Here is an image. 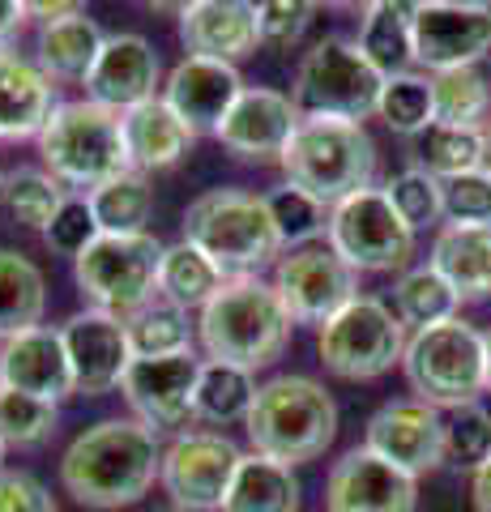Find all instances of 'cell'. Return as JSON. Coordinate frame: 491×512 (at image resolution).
<instances>
[{
  "instance_id": "obj_1",
  "label": "cell",
  "mask_w": 491,
  "mask_h": 512,
  "mask_svg": "<svg viewBox=\"0 0 491 512\" xmlns=\"http://www.w3.org/2000/svg\"><path fill=\"white\" fill-rule=\"evenodd\" d=\"M163 448L137 419H103L77 436L60 457V483L86 508H129L154 487Z\"/></svg>"
},
{
  "instance_id": "obj_2",
  "label": "cell",
  "mask_w": 491,
  "mask_h": 512,
  "mask_svg": "<svg viewBox=\"0 0 491 512\" xmlns=\"http://www.w3.org/2000/svg\"><path fill=\"white\" fill-rule=\"evenodd\" d=\"M291 312L278 299L274 282L261 278H227L214 291V299L201 308L197 333L201 346L214 363H235V367H257L274 363L291 342Z\"/></svg>"
},
{
  "instance_id": "obj_3",
  "label": "cell",
  "mask_w": 491,
  "mask_h": 512,
  "mask_svg": "<svg viewBox=\"0 0 491 512\" xmlns=\"http://www.w3.org/2000/svg\"><path fill=\"white\" fill-rule=\"evenodd\" d=\"M248 440L261 457H274L282 466L321 457L338 436V406L329 389L312 376H274L257 389V402L248 410Z\"/></svg>"
},
{
  "instance_id": "obj_4",
  "label": "cell",
  "mask_w": 491,
  "mask_h": 512,
  "mask_svg": "<svg viewBox=\"0 0 491 512\" xmlns=\"http://www.w3.org/2000/svg\"><path fill=\"white\" fill-rule=\"evenodd\" d=\"M184 239L210 256L223 278H257L282 252L265 197L244 188H210L184 210Z\"/></svg>"
},
{
  "instance_id": "obj_5",
  "label": "cell",
  "mask_w": 491,
  "mask_h": 512,
  "mask_svg": "<svg viewBox=\"0 0 491 512\" xmlns=\"http://www.w3.org/2000/svg\"><path fill=\"white\" fill-rule=\"evenodd\" d=\"M278 163L287 171V184L312 192L325 205H338L372 188L376 141L351 120H299Z\"/></svg>"
},
{
  "instance_id": "obj_6",
  "label": "cell",
  "mask_w": 491,
  "mask_h": 512,
  "mask_svg": "<svg viewBox=\"0 0 491 512\" xmlns=\"http://www.w3.org/2000/svg\"><path fill=\"white\" fill-rule=\"evenodd\" d=\"M39 154L47 175H56L69 188H82L86 197L94 188L112 184L116 175L133 171L120 116L90 99L56 107V116L39 133Z\"/></svg>"
},
{
  "instance_id": "obj_7",
  "label": "cell",
  "mask_w": 491,
  "mask_h": 512,
  "mask_svg": "<svg viewBox=\"0 0 491 512\" xmlns=\"http://www.w3.org/2000/svg\"><path fill=\"white\" fill-rule=\"evenodd\" d=\"M402 372L427 406H474L479 393H487V342L462 316L432 329H415L402 355Z\"/></svg>"
},
{
  "instance_id": "obj_8",
  "label": "cell",
  "mask_w": 491,
  "mask_h": 512,
  "mask_svg": "<svg viewBox=\"0 0 491 512\" xmlns=\"http://www.w3.org/2000/svg\"><path fill=\"white\" fill-rule=\"evenodd\" d=\"M380 77L351 39H321L299 60L291 103L304 120H351L363 124L380 103Z\"/></svg>"
},
{
  "instance_id": "obj_9",
  "label": "cell",
  "mask_w": 491,
  "mask_h": 512,
  "mask_svg": "<svg viewBox=\"0 0 491 512\" xmlns=\"http://www.w3.org/2000/svg\"><path fill=\"white\" fill-rule=\"evenodd\" d=\"M167 244H158L150 231L141 235H94V244L73 261V278L90 299V308L133 316L137 308L158 295V265Z\"/></svg>"
},
{
  "instance_id": "obj_10",
  "label": "cell",
  "mask_w": 491,
  "mask_h": 512,
  "mask_svg": "<svg viewBox=\"0 0 491 512\" xmlns=\"http://www.w3.org/2000/svg\"><path fill=\"white\" fill-rule=\"evenodd\" d=\"M406 325L402 316L376 295H355L342 312H334L316 333L321 363L342 380H372L385 376L406 355Z\"/></svg>"
},
{
  "instance_id": "obj_11",
  "label": "cell",
  "mask_w": 491,
  "mask_h": 512,
  "mask_svg": "<svg viewBox=\"0 0 491 512\" xmlns=\"http://www.w3.org/2000/svg\"><path fill=\"white\" fill-rule=\"evenodd\" d=\"M329 248L355 274H389L406 269L415 256V227L393 210L385 188H363L329 210Z\"/></svg>"
},
{
  "instance_id": "obj_12",
  "label": "cell",
  "mask_w": 491,
  "mask_h": 512,
  "mask_svg": "<svg viewBox=\"0 0 491 512\" xmlns=\"http://www.w3.org/2000/svg\"><path fill=\"white\" fill-rule=\"evenodd\" d=\"M244 453L218 431H180L163 448L158 483L184 512H223Z\"/></svg>"
},
{
  "instance_id": "obj_13",
  "label": "cell",
  "mask_w": 491,
  "mask_h": 512,
  "mask_svg": "<svg viewBox=\"0 0 491 512\" xmlns=\"http://www.w3.org/2000/svg\"><path fill=\"white\" fill-rule=\"evenodd\" d=\"M415 64L427 73L474 69L491 52V5L483 0H427L410 22Z\"/></svg>"
},
{
  "instance_id": "obj_14",
  "label": "cell",
  "mask_w": 491,
  "mask_h": 512,
  "mask_svg": "<svg viewBox=\"0 0 491 512\" xmlns=\"http://www.w3.org/2000/svg\"><path fill=\"white\" fill-rule=\"evenodd\" d=\"M274 291L287 303L291 320L299 325H325L334 312H342L359 291H355V269L329 244H304L291 248L274 269Z\"/></svg>"
},
{
  "instance_id": "obj_15",
  "label": "cell",
  "mask_w": 491,
  "mask_h": 512,
  "mask_svg": "<svg viewBox=\"0 0 491 512\" xmlns=\"http://www.w3.org/2000/svg\"><path fill=\"white\" fill-rule=\"evenodd\" d=\"M363 444L410 478L432 474L436 466H445V414L419 397H402L372 414Z\"/></svg>"
},
{
  "instance_id": "obj_16",
  "label": "cell",
  "mask_w": 491,
  "mask_h": 512,
  "mask_svg": "<svg viewBox=\"0 0 491 512\" xmlns=\"http://www.w3.org/2000/svg\"><path fill=\"white\" fill-rule=\"evenodd\" d=\"M60 338H65V355H69V367H73V389L77 393L103 397V393L120 389V380L133 363L129 329H124L120 316L86 308V312L65 320Z\"/></svg>"
},
{
  "instance_id": "obj_17",
  "label": "cell",
  "mask_w": 491,
  "mask_h": 512,
  "mask_svg": "<svg viewBox=\"0 0 491 512\" xmlns=\"http://www.w3.org/2000/svg\"><path fill=\"white\" fill-rule=\"evenodd\" d=\"M197 380H201V359L193 350H184V355L133 359L120 380V393L133 406L137 423L158 431V427H180L193 414Z\"/></svg>"
},
{
  "instance_id": "obj_18",
  "label": "cell",
  "mask_w": 491,
  "mask_h": 512,
  "mask_svg": "<svg viewBox=\"0 0 491 512\" xmlns=\"http://www.w3.org/2000/svg\"><path fill=\"white\" fill-rule=\"evenodd\" d=\"M329 512H415L419 508V478L389 466L368 444L351 448L325 483Z\"/></svg>"
},
{
  "instance_id": "obj_19",
  "label": "cell",
  "mask_w": 491,
  "mask_h": 512,
  "mask_svg": "<svg viewBox=\"0 0 491 512\" xmlns=\"http://www.w3.org/2000/svg\"><path fill=\"white\" fill-rule=\"evenodd\" d=\"M299 120L304 116L291 103V94L269 90V86H244L231 116L218 128V141L235 158H244V163H278Z\"/></svg>"
},
{
  "instance_id": "obj_20",
  "label": "cell",
  "mask_w": 491,
  "mask_h": 512,
  "mask_svg": "<svg viewBox=\"0 0 491 512\" xmlns=\"http://www.w3.org/2000/svg\"><path fill=\"white\" fill-rule=\"evenodd\" d=\"M240 94H244V82H240V73H235V64L184 56L167 77L163 103L188 124L193 137L197 133L218 137V128H223V120L231 116V107Z\"/></svg>"
},
{
  "instance_id": "obj_21",
  "label": "cell",
  "mask_w": 491,
  "mask_h": 512,
  "mask_svg": "<svg viewBox=\"0 0 491 512\" xmlns=\"http://www.w3.org/2000/svg\"><path fill=\"white\" fill-rule=\"evenodd\" d=\"M158 73H163V64H158V52L150 47V39L141 35H107L99 60H94V69L86 77V99L99 103L107 111H133L141 103L158 99L154 86H158Z\"/></svg>"
},
{
  "instance_id": "obj_22",
  "label": "cell",
  "mask_w": 491,
  "mask_h": 512,
  "mask_svg": "<svg viewBox=\"0 0 491 512\" xmlns=\"http://www.w3.org/2000/svg\"><path fill=\"white\" fill-rule=\"evenodd\" d=\"M0 389L39 397V402H52V406L73 397L77 393L73 367H69L60 329L39 325V329H26L0 346Z\"/></svg>"
},
{
  "instance_id": "obj_23",
  "label": "cell",
  "mask_w": 491,
  "mask_h": 512,
  "mask_svg": "<svg viewBox=\"0 0 491 512\" xmlns=\"http://www.w3.org/2000/svg\"><path fill=\"white\" fill-rule=\"evenodd\" d=\"M180 39L188 43V56L235 64L252 56L261 43L257 35V5L244 0H193L180 9Z\"/></svg>"
},
{
  "instance_id": "obj_24",
  "label": "cell",
  "mask_w": 491,
  "mask_h": 512,
  "mask_svg": "<svg viewBox=\"0 0 491 512\" xmlns=\"http://www.w3.org/2000/svg\"><path fill=\"white\" fill-rule=\"evenodd\" d=\"M56 107V82L35 60L0 52V141L39 137Z\"/></svg>"
},
{
  "instance_id": "obj_25",
  "label": "cell",
  "mask_w": 491,
  "mask_h": 512,
  "mask_svg": "<svg viewBox=\"0 0 491 512\" xmlns=\"http://www.w3.org/2000/svg\"><path fill=\"white\" fill-rule=\"evenodd\" d=\"M124 124V146H129V163L133 171H167L176 167L180 158L193 150V133H188V124L171 111L163 99H150L133 111H124L120 116Z\"/></svg>"
},
{
  "instance_id": "obj_26",
  "label": "cell",
  "mask_w": 491,
  "mask_h": 512,
  "mask_svg": "<svg viewBox=\"0 0 491 512\" xmlns=\"http://www.w3.org/2000/svg\"><path fill=\"white\" fill-rule=\"evenodd\" d=\"M457 299H487L491 295V227H462L449 222L432 239V261Z\"/></svg>"
},
{
  "instance_id": "obj_27",
  "label": "cell",
  "mask_w": 491,
  "mask_h": 512,
  "mask_svg": "<svg viewBox=\"0 0 491 512\" xmlns=\"http://www.w3.org/2000/svg\"><path fill=\"white\" fill-rule=\"evenodd\" d=\"M107 35L99 30V22L90 18L86 9L69 13V18L43 22L39 30V69L52 77V82H65V77H90L94 60H99Z\"/></svg>"
},
{
  "instance_id": "obj_28",
  "label": "cell",
  "mask_w": 491,
  "mask_h": 512,
  "mask_svg": "<svg viewBox=\"0 0 491 512\" xmlns=\"http://www.w3.org/2000/svg\"><path fill=\"white\" fill-rule=\"evenodd\" d=\"M410 22H415V5H402V0H376V5H368V13H363L359 52L368 56V64L380 77L410 73V64H415Z\"/></svg>"
},
{
  "instance_id": "obj_29",
  "label": "cell",
  "mask_w": 491,
  "mask_h": 512,
  "mask_svg": "<svg viewBox=\"0 0 491 512\" xmlns=\"http://www.w3.org/2000/svg\"><path fill=\"white\" fill-rule=\"evenodd\" d=\"M47 282L43 269L26 252L0 248V338H18L26 329L43 325Z\"/></svg>"
},
{
  "instance_id": "obj_30",
  "label": "cell",
  "mask_w": 491,
  "mask_h": 512,
  "mask_svg": "<svg viewBox=\"0 0 491 512\" xmlns=\"http://www.w3.org/2000/svg\"><path fill=\"white\" fill-rule=\"evenodd\" d=\"M223 512H299V478L291 466L252 453L240 461Z\"/></svg>"
},
{
  "instance_id": "obj_31",
  "label": "cell",
  "mask_w": 491,
  "mask_h": 512,
  "mask_svg": "<svg viewBox=\"0 0 491 512\" xmlns=\"http://www.w3.org/2000/svg\"><path fill=\"white\" fill-rule=\"evenodd\" d=\"M223 282L227 278L214 269L210 256H201L188 239L171 244L163 252V265H158V295H163L167 303H176V308H184V312L205 308Z\"/></svg>"
},
{
  "instance_id": "obj_32",
  "label": "cell",
  "mask_w": 491,
  "mask_h": 512,
  "mask_svg": "<svg viewBox=\"0 0 491 512\" xmlns=\"http://www.w3.org/2000/svg\"><path fill=\"white\" fill-rule=\"evenodd\" d=\"M257 389L261 384L252 380L248 367H235V363H201V380H197V402L193 414L205 423H235V419H248L252 402H257Z\"/></svg>"
},
{
  "instance_id": "obj_33",
  "label": "cell",
  "mask_w": 491,
  "mask_h": 512,
  "mask_svg": "<svg viewBox=\"0 0 491 512\" xmlns=\"http://www.w3.org/2000/svg\"><path fill=\"white\" fill-rule=\"evenodd\" d=\"M86 201H90L94 222H99L103 235H141L150 222V210H154V192L141 171L116 175L112 184L94 188Z\"/></svg>"
},
{
  "instance_id": "obj_34",
  "label": "cell",
  "mask_w": 491,
  "mask_h": 512,
  "mask_svg": "<svg viewBox=\"0 0 491 512\" xmlns=\"http://www.w3.org/2000/svg\"><path fill=\"white\" fill-rule=\"evenodd\" d=\"M0 205L13 222H22L30 231H47L52 227L56 210L65 205V184L47 171L35 167H18L0 180Z\"/></svg>"
},
{
  "instance_id": "obj_35",
  "label": "cell",
  "mask_w": 491,
  "mask_h": 512,
  "mask_svg": "<svg viewBox=\"0 0 491 512\" xmlns=\"http://www.w3.org/2000/svg\"><path fill=\"white\" fill-rule=\"evenodd\" d=\"M129 329L133 359H158V355H184L193 350V329H188V312L176 308L167 299H150L146 308H137L133 316H124Z\"/></svg>"
},
{
  "instance_id": "obj_36",
  "label": "cell",
  "mask_w": 491,
  "mask_h": 512,
  "mask_svg": "<svg viewBox=\"0 0 491 512\" xmlns=\"http://www.w3.org/2000/svg\"><path fill=\"white\" fill-rule=\"evenodd\" d=\"M415 158L427 175L453 180V175L483 167V128H457V124H432L419 137Z\"/></svg>"
},
{
  "instance_id": "obj_37",
  "label": "cell",
  "mask_w": 491,
  "mask_h": 512,
  "mask_svg": "<svg viewBox=\"0 0 491 512\" xmlns=\"http://www.w3.org/2000/svg\"><path fill=\"white\" fill-rule=\"evenodd\" d=\"M398 316L402 325H415V329H432V325H445V320L457 316V291L436 274L432 265H419V269H406L402 282H398Z\"/></svg>"
},
{
  "instance_id": "obj_38",
  "label": "cell",
  "mask_w": 491,
  "mask_h": 512,
  "mask_svg": "<svg viewBox=\"0 0 491 512\" xmlns=\"http://www.w3.org/2000/svg\"><path fill=\"white\" fill-rule=\"evenodd\" d=\"M376 116L385 120L393 133L423 137L427 128L436 124V111H432V77H419V73L385 77V86H380V103H376Z\"/></svg>"
},
{
  "instance_id": "obj_39",
  "label": "cell",
  "mask_w": 491,
  "mask_h": 512,
  "mask_svg": "<svg viewBox=\"0 0 491 512\" xmlns=\"http://www.w3.org/2000/svg\"><path fill=\"white\" fill-rule=\"evenodd\" d=\"M491 103V86L487 77L474 69H449V73H432V111L436 124H457V128H479Z\"/></svg>"
},
{
  "instance_id": "obj_40",
  "label": "cell",
  "mask_w": 491,
  "mask_h": 512,
  "mask_svg": "<svg viewBox=\"0 0 491 512\" xmlns=\"http://www.w3.org/2000/svg\"><path fill=\"white\" fill-rule=\"evenodd\" d=\"M265 210H269V218H274V231H278L282 248L316 244V235L329 231L325 201H316L312 192L295 188V184H278L274 192H265Z\"/></svg>"
},
{
  "instance_id": "obj_41",
  "label": "cell",
  "mask_w": 491,
  "mask_h": 512,
  "mask_svg": "<svg viewBox=\"0 0 491 512\" xmlns=\"http://www.w3.org/2000/svg\"><path fill=\"white\" fill-rule=\"evenodd\" d=\"M445 461L462 470H479L491 461V410L487 406H457L445 419Z\"/></svg>"
},
{
  "instance_id": "obj_42",
  "label": "cell",
  "mask_w": 491,
  "mask_h": 512,
  "mask_svg": "<svg viewBox=\"0 0 491 512\" xmlns=\"http://www.w3.org/2000/svg\"><path fill=\"white\" fill-rule=\"evenodd\" d=\"M393 210H398L410 227H432L436 218H445V184L436 175H427L423 167H406L385 184Z\"/></svg>"
},
{
  "instance_id": "obj_43",
  "label": "cell",
  "mask_w": 491,
  "mask_h": 512,
  "mask_svg": "<svg viewBox=\"0 0 491 512\" xmlns=\"http://www.w3.org/2000/svg\"><path fill=\"white\" fill-rule=\"evenodd\" d=\"M52 431H56V406L52 402L0 389V440H5V448L9 444H18V448L43 444Z\"/></svg>"
},
{
  "instance_id": "obj_44",
  "label": "cell",
  "mask_w": 491,
  "mask_h": 512,
  "mask_svg": "<svg viewBox=\"0 0 491 512\" xmlns=\"http://www.w3.org/2000/svg\"><path fill=\"white\" fill-rule=\"evenodd\" d=\"M440 184H445V218L449 222L491 227V175L483 167L453 175V180H440Z\"/></svg>"
},
{
  "instance_id": "obj_45",
  "label": "cell",
  "mask_w": 491,
  "mask_h": 512,
  "mask_svg": "<svg viewBox=\"0 0 491 512\" xmlns=\"http://www.w3.org/2000/svg\"><path fill=\"white\" fill-rule=\"evenodd\" d=\"M94 235H99V222H94V210L86 197H65V205H60L52 218V227L43 231L47 248L60 256H73V261L94 244Z\"/></svg>"
},
{
  "instance_id": "obj_46",
  "label": "cell",
  "mask_w": 491,
  "mask_h": 512,
  "mask_svg": "<svg viewBox=\"0 0 491 512\" xmlns=\"http://www.w3.org/2000/svg\"><path fill=\"white\" fill-rule=\"evenodd\" d=\"M312 13L316 5H308V0H265V5H257V35L269 47H291L304 39Z\"/></svg>"
},
{
  "instance_id": "obj_47",
  "label": "cell",
  "mask_w": 491,
  "mask_h": 512,
  "mask_svg": "<svg viewBox=\"0 0 491 512\" xmlns=\"http://www.w3.org/2000/svg\"><path fill=\"white\" fill-rule=\"evenodd\" d=\"M0 512H60V504L39 478L5 470L0 474Z\"/></svg>"
},
{
  "instance_id": "obj_48",
  "label": "cell",
  "mask_w": 491,
  "mask_h": 512,
  "mask_svg": "<svg viewBox=\"0 0 491 512\" xmlns=\"http://www.w3.org/2000/svg\"><path fill=\"white\" fill-rule=\"evenodd\" d=\"M26 13H30V5H22V0H0V52H9V43L18 39Z\"/></svg>"
},
{
  "instance_id": "obj_49",
  "label": "cell",
  "mask_w": 491,
  "mask_h": 512,
  "mask_svg": "<svg viewBox=\"0 0 491 512\" xmlns=\"http://www.w3.org/2000/svg\"><path fill=\"white\" fill-rule=\"evenodd\" d=\"M470 504L474 512H491V461H483L470 478Z\"/></svg>"
},
{
  "instance_id": "obj_50",
  "label": "cell",
  "mask_w": 491,
  "mask_h": 512,
  "mask_svg": "<svg viewBox=\"0 0 491 512\" xmlns=\"http://www.w3.org/2000/svg\"><path fill=\"white\" fill-rule=\"evenodd\" d=\"M483 171L491 175V128H483Z\"/></svg>"
},
{
  "instance_id": "obj_51",
  "label": "cell",
  "mask_w": 491,
  "mask_h": 512,
  "mask_svg": "<svg viewBox=\"0 0 491 512\" xmlns=\"http://www.w3.org/2000/svg\"><path fill=\"white\" fill-rule=\"evenodd\" d=\"M483 342H487V393H491V333H483Z\"/></svg>"
},
{
  "instance_id": "obj_52",
  "label": "cell",
  "mask_w": 491,
  "mask_h": 512,
  "mask_svg": "<svg viewBox=\"0 0 491 512\" xmlns=\"http://www.w3.org/2000/svg\"><path fill=\"white\" fill-rule=\"evenodd\" d=\"M0 474H5V440H0Z\"/></svg>"
},
{
  "instance_id": "obj_53",
  "label": "cell",
  "mask_w": 491,
  "mask_h": 512,
  "mask_svg": "<svg viewBox=\"0 0 491 512\" xmlns=\"http://www.w3.org/2000/svg\"><path fill=\"white\" fill-rule=\"evenodd\" d=\"M167 512H184V508H167Z\"/></svg>"
},
{
  "instance_id": "obj_54",
  "label": "cell",
  "mask_w": 491,
  "mask_h": 512,
  "mask_svg": "<svg viewBox=\"0 0 491 512\" xmlns=\"http://www.w3.org/2000/svg\"><path fill=\"white\" fill-rule=\"evenodd\" d=\"M0 180H5V175H0Z\"/></svg>"
}]
</instances>
